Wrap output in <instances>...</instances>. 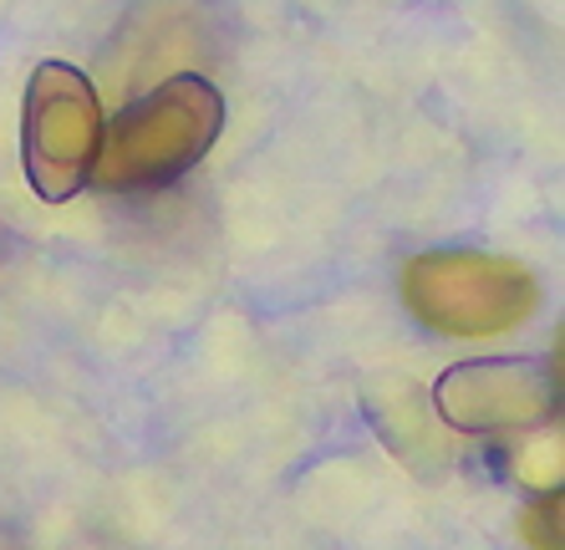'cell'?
<instances>
[{
    "mask_svg": "<svg viewBox=\"0 0 565 550\" xmlns=\"http://www.w3.org/2000/svg\"><path fill=\"white\" fill-rule=\"evenodd\" d=\"M224 128V97L210 77L184 72L132 103L103 133L93 179L103 189H158L189 173Z\"/></svg>",
    "mask_w": 565,
    "mask_h": 550,
    "instance_id": "1",
    "label": "cell"
},
{
    "mask_svg": "<svg viewBox=\"0 0 565 550\" xmlns=\"http://www.w3.org/2000/svg\"><path fill=\"white\" fill-rule=\"evenodd\" d=\"M403 296L444 337H500L540 306V281L520 261L479 250H434L403 271Z\"/></svg>",
    "mask_w": 565,
    "mask_h": 550,
    "instance_id": "2",
    "label": "cell"
},
{
    "mask_svg": "<svg viewBox=\"0 0 565 550\" xmlns=\"http://www.w3.org/2000/svg\"><path fill=\"white\" fill-rule=\"evenodd\" d=\"M97 148H103L97 87L72 62H41L26 82V118H21L31 189L46 204H66L93 179Z\"/></svg>",
    "mask_w": 565,
    "mask_h": 550,
    "instance_id": "3",
    "label": "cell"
},
{
    "mask_svg": "<svg viewBox=\"0 0 565 550\" xmlns=\"http://www.w3.org/2000/svg\"><path fill=\"white\" fill-rule=\"evenodd\" d=\"M438 419L463 433L535 429L555 419V378L545 362L510 357V362H463L448 367L434 388Z\"/></svg>",
    "mask_w": 565,
    "mask_h": 550,
    "instance_id": "4",
    "label": "cell"
}]
</instances>
